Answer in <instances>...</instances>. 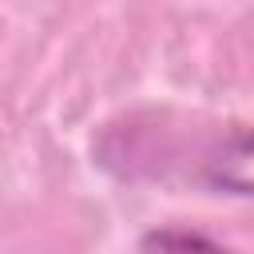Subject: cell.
<instances>
[{
  "instance_id": "2",
  "label": "cell",
  "mask_w": 254,
  "mask_h": 254,
  "mask_svg": "<svg viewBox=\"0 0 254 254\" xmlns=\"http://www.w3.org/2000/svg\"><path fill=\"white\" fill-rule=\"evenodd\" d=\"M139 254H230V250L218 246L214 238H206L202 230L159 226V230H147L139 238Z\"/></svg>"
},
{
  "instance_id": "1",
  "label": "cell",
  "mask_w": 254,
  "mask_h": 254,
  "mask_svg": "<svg viewBox=\"0 0 254 254\" xmlns=\"http://www.w3.org/2000/svg\"><path fill=\"white\" fill-rule=\"evenodd\" d=\"M202 183L218 194L254 198V131H230L202 159Z\"/></svg>"
}]
</instances>
